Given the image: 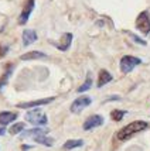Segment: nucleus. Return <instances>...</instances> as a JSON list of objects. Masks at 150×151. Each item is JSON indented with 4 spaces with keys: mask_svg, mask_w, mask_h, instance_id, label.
I'll list each match as a JSON object with an SVG mask.
<instances>
[{
    "mask_svg": "<svg viewBox=\"0 0 150 151\" xmlns=\"http://www.w3.org/2000/svg\"><path fill=\"white\" fill-rule=\"evenodd\" d=\"M54 96L51 98H44V99H38V100H31V102H26V103H19L16 105L19 109H33V107H40V106H44V105H48L54 102Z\"/></svg>",
    "mask_w": 150,
    "mask_h": 151,
    "instance_id": "nucleus-7",
    "label": "nucleus"
},
{
    "mask_svg": "<svg viewBox=\"0 0 150 151\" xmlns=\"http://www.w3.org/2000/svg\"><path fill=\"white\" fill-rule=\"evenodd\" d=\"M112 79H113V76H112L106 69H101V71H99V75H98V83H96V85H98V88H102V86H105L108 82H111Z\"/></svg>",
    "mask_w": 150,
    "mask_h": 151,
    "instance_id": "nucleus-13",
    "label": "nucleus"
},
{
    "mask_svg": "<svg viewBox=\"0 0 150 151\" xmlns=\"http://www.w3.org/2000/svg\"><path fill=\"white\" fill-rule=\"evenodd\" d=\"M26 130V124L24 123H14L10 129H9V133L12 134V136H16V134H21V133Z\"/></svg>",
    "mask_w": 150,
    "mask_h": 151,
    "instance_id": "nucleus-17",
    "label": "nucleus"
},
{
    "mask_svg": "<svg viewBox=\"0 0 150 151\" xmlns=\"http://www.w3.org/2000/svg\"><path fill=\"white\" fill-rule=\"evenodd\" d=\"M30 148H31V145H21V150H24V151H27V150H30Z\"/></svg>",
    "mask_w": 150,
    "mask_h": 151,
    "instance_id": "nucleus-22",
    "label": "nucleus"
},
{
    "mask_svg": "<svg viewBox=\"0 0 150 151\" xmlns=\"http://www.w3.org/2000/svg\"><path fill=\"white\" fill-rule=\"evenodd\" d=\"M104 124V117L102 116H99V114H92L89 117L86 119L84 122V130H92V129H95V127H99V126Z\"/></svg>",
    "mask_w": 150,
    "mask_h": 151,
    "instance_id": "nucleus-8",
    "label": "nucleus"
},
{
    "mask_svg": "<svg viewBox=\"0 0 150 151\" xmlns=\"http://www.w3.org/2000/svg\"><path fill=\"white\" fill-rule=\"evenodd\" d=\"M149 127V123L147 122H143V120H136V122H132L128 126H125L123 129H120L116 134V138L120 140V141H125V140H129L130 137H133L135 134L143 132Z\"/></svg>",
    "mask_w": 150,
    "mask_h": 151,
    "instance_id": "nucleus-1",
    "label": "nucleus"
},
{
    "mask_svg": "<svg viewBox=\"0 0 150 151\" xmlns=\"http://www.w3.org/2000/svg\"><path fill=\"white\" fill-rule=\"evenodd\" d=\"M129 35H130L132 38L135 40V42H137V44H140V45H146V41H143L142 38H139L137 35H135V34H132V33H128Z\"/></svg>",
    "mask_w": 150,
    "mask_h": 151,
    "instance_id": "nucleus-21",
    "label": "nucleus"
},
{
    "mask_svg": "<svg viewBox=\"0 0 150 151\" xmlns=\"http://www.w3.org/2000/svg\"><path fill=\"white\" fill-rule=\"evenodd\" d=\"M6 133V130H4V127H0V136H3Z\"/></svg>",
    "mask_w": 150,
    "mask_h": 151,
    "instance_id": "nucleus-23",
    "label": "nucleus"
},
{
    "mask_svg": "<svg viewBox=\"0 0 150 151\" xmlns=\"http://www.w3.org/2000/svg\"><path fill=\"white\" fill-rule=\"evenodd\" d=\"M17 119V113L13 112H0V126H7Z\"/></svg>",
    "mask_w": 150,
    "mask_h": 151,
    "instance_id": "nucleus-12",
    "label": "nucleus"
},
{
    "mask_svg": "<svg viewBox=\"0 0 150 151\" xmlns=\"http://www.w3.org/2000/svg\"><path fill=\"white\" fill-rule=\"evenodd\" d=\"M136 28L143 34H149L150 33V17L147 12H142V13L137 16L136 19Z\"/></svg>",
    "mask_w": 150,
    "mask_h": 151,
    "instance_id": "nucleus-4",
    "label": "nucleus"
},
{
    "mask_svg": "<svg viewBox=\"0 0 150 151\" xmlns=\"http://www.w3.org/2000/svg\"><path fill=\"white\" fill-rule=\"evenodd\" d=\"M12 72H13V65H9L6 68L4 73L1 75V78H0V92H1V91H3V88L7 85V82H9V78H10Z\"/></svg>",
    "mask_w": 150,
    "mask_h": 151,
    "instance_id": "nucleus-15",
    "label": "nucleus"
},
{
    "mask_svg": "<svg viewBox=\"0 0 150 151\" xmlns=\"http://www.w3.org/2000/svg\"><path fill=\"white\" fill-rule=\"evenodd\" d=\"M82 145H84V141H82V140H68V141L64 143L62 150L70 151V150H74V148H78V147H82Z\"/></svg>",
    "mask_w": 150,
    "mask_h": 151,
    "instance_id": "nucleus-16",
    "label": "nucleus"
},
{
    "mask_svg": "<svg viewBox=\"0 0 150 151\" xmlns=\"http://www.w3.org/2000/svg\"><path fill=\"white\" fill-rule=\"evenodd\" d=\"M91 86H92V76L91 75H88V76H86V81H85L84 83L78 88V92L79 93L86 92V91H89V89H91Z\"/></svg>",
    "mask_w": 150,
    "mask_h": 151,
    "instance_id": "nucleus-19",
    "label": "nucleus"
},
{
    "mask_svg": "<svg viewBox=\"0 0 150 151\" xmlns=\"http://www.w3.org/2000/svg\"><path fill=\"white\" fill-rule=\"evenodd\" d=\"M34 6H36V0H27L24 7H23V12L20 14L19 17V24L20 26H24L27 21H28V17H30V14L31 12L34 10Z\"/></svg>",
    "mask_w": 150,
    "mask_h": 151,
    "instance_id": "nucleus-6",
    "label": "nucleus"
},
{
    "mask_svg": "<svg viewBox=\"0 0 150 151\" xmlns=\"http://www.w3.org/2000/svg\"><path fill=\"white\" fill-rule=\"evenodd\" d=\"M71 42H72V34L71 33H65L62 34V37L59 40V42L55 44V47L58 48L59 51H67L70 47H71Z\"/></svg>",
    "mask_w": 150,
    "mask_h": 151,
    "instance_id": "nucleus-11",
    "label": "nucleus"
},
{
    "mask_svg": "<svg viewBox=\"0 0 150 151\" xmlns=\"http://www.w3.org/2000/svg\"><path fill=\"white\" fill-rule=\"evenodd\" d=\"M33 140L36 143H38L41 145H47V147H51L54 144V138L47 137V136H38V137H34Z\"/></svg>",
    "mask_w": 150,
    "mask_h": 151,
    "instance_id": "nucleus-18",
    "label": "nucleus"
},
{
    "mask_svg": "<svg viewBox=\"0 0 150 151\" xmlns=\"http://www.w3.org/2000/svg\"><path fill=\"white\" fill-rule=\"evenodd\" d=\"M142 64V59L136 58V57H132V55H125L120 59V71L123 73H129L135 69V66L140 65Z\"/></svg>",
    "mask_w": 150,
    "mask_h": 151,
    "instance_id": "nucleus-3",
    "label": "nucleus"
},
{
    "mask_svg": "<svg viewBox=\"0 0 150 151\" xmlns=\"http://www.w3.org/2000/svg\"><path fill=\"white\" fill-rule=\"evenodd\" d=\"M43 58H47V55L41 51H30V52H26L23 54L20 59L21 61H33V59H43Z\"/></svg>",
    "mask_w": 150,
    "mask_h": 151,
    "instance_id": "nucleus-14",
    "label": "nucleus"
},
{
    "mask_svg": "<svg viewBox=\"0 0 150 151\" xmlns=\"http://www.w3.org/2000/svg\"><path fill=\"white\" fill-rule=\"evenodd\" d=\"M126 114V110H119V109H115V110H112L111 113V117L112 120H115V122H120L123 116Z\"/></svg>",
    "mask_w": 150,
    "mask_h": 151,
    "instance_id": "nucleus-20",
    "label": "nucleus"
},
{
    "mask_svg": "<svg viewBox=\"0 0 150 151\" xmlns=\"http://www.w3.org/2000/svg\"><path fill=\"white\" fill-rule=\"evenodd\" d=\"M26 120L34 126H46L48 123L47 114L41 112V109H33L26 114Z\"/></svg>",
    "mask_w": 150,
    "mask_h": 151,
    "instance_id": "nucleus-2",
    "label": "nucleus"
},
{
    "mask_svg": "<svg viewBox=\"0 0 150 151\" xmlns=\"http://www.w3.org/2000/svg\"><path fill=\"white\" fill-rule=\"evenodd\" d=\"M50 132L47 127H34L30 130H24L21 133V138H27V137H38V136H47V133Z\"/></svg>",
    "mask_w": 150,
    "mask_h": 151,
    "instance_id": "nucleus-9",
    "label": "nucleus"
},
{
    "mask_svg": "<svg viewBox=\"0 0 150 151\" xmlns=\"http://www.w3.org/2000/svg\"><path fill=\"white\" fill-rule=\"evenodd\" d=\"M91 103H92V99L89 98V96H79V98H77L74 102H72L71 112L72 113H81L85 107H88Z\"/></svg>",
    "mask_w": 150,
    "mask_h": 151,
    "instance_id": "nucleus-5",
    "label": "nucleus"
},
{
    "mask_svg": "<svg viewBox=\"0 0 150 151\" xmlns=\"http://www.w3.org/2000/svg\"><path fill=\"white\" fill-rule=\"evenodd\" d=\"M37 40H38V35L36 33V30H24L23 31V45L24 47L31 45Z\"/></svg>",
    "mask_w": 150,
    "mask_h": 151,
    "instance_id": "nucleus-10",
    "label": "nucleus"
}]
</instances>
